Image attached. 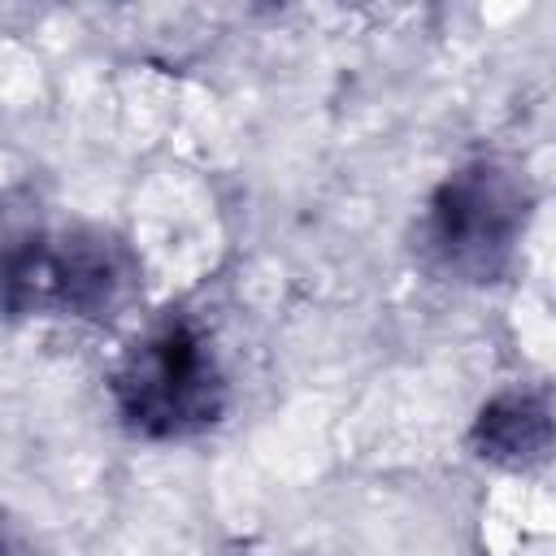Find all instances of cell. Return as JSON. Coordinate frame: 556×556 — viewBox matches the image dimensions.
Listing matches in <instances>:
<instances>
[{
    "label": "cell",
    "instance_id": "6da1fadb",
    "mask_svg": "<svg viewBox=\"0 0 556 556\" xmlns=\"http://www.w3.org/2000/svg\"><path fill=\"white\" fill-rule=\"evenodd\" d=\"M530 213L534 182L526 165L508 156H473L430 191L417 222V256L447 282H495L513 265Z\"/></svg>",
    "mask_w": 556,
    "mask_h": 556
},
{
    "label": "cell",
    "instance_id": "7a4b0ae2",
    "mask_svg": "<svg viewBox=\"0 0 556 556\" xmlns=\"http://www.w3.org/2000/svg\"><path fill=\"white\" fill-rule=\"evenodd\" d=\"M139 287V265L104 230H26L0 248V308L9 317L109 321Z\"/></svg>",
    "mask_w": 556,
    "mask_h": 556
},
{
    "label": "cell",
    "instance_id": "3957f363",
    "mask_svg": "<svg viewBox=\"0 0 556 556\" xmlns=\"http://www.w3.org/2000/svg\"><path fill=\"white\" fill-rule=\"evenodd\" d=\"M113 404L139 439H191L222 421L226 374L191 317H161L113 369Z\"/></svg>",
    "mask_w": 556,
    "mask_h": 556
},
{
    "label": "cell",
    "instance_id": "277c9868",
    "mask_svg": "<svg viewBox=\"0 0 556 556\" xmlns=\"http://www.w3.org/2000/svg\"><path fill=\"white\" fill-rule=\"evenodd\" d=\"M469 443L482 460L504 469H530L547 460L552 447V408L547 391H500L473 417Z\"/></svg>",
    "mask_w": 556,
    "mask_h": 556
}]
</instances>
